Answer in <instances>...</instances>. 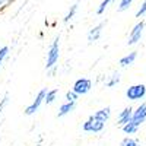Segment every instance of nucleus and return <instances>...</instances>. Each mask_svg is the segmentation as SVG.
<instances>
[{"label":"nucleus","instance_id":"f257e3e1","mask_svg":"<svg viewBox=\"0 0 146 146\" xmlns=\"http://www.w3.org/2000/svg\"><path fill=\"white\" fill-rule=\"evenodd\" d=\"M58 57H60V38L56 36L54 41L51 42L50 48H48V53H47V64L45 69L50 70L56 67V63L58 62Z\"/></svg>","mask_w":146,"mask_h":146},{"label":"nucleus","instance_id":"f03ea898","mask_svg":"<svg viewBox=\"0 0 146 146\" xmlns=\"http://www.w3.org/2000/svg\"><path fill=\"white\" fill-rule=\"evenodd\" d=\"M126 96L130 101H140L146 96V86L143 83L131 85V86H129L127 91H126Z\"/></svg>","mask_w":146,"mask_h":146},{"label":"nucleus","instance_id":"7ed1b4c3","mask_svg":"<svg viewBox=\"0 0 146 146\" xmlns=\"http://www.w3.org/2000/svg\"><path fill=\"white\" fill-rule=\"evenodd\" d=\"M92 89V80L88 78H80L73 83V92L78 95H86Z\"/></svg>","mask_w":146,"mask_h":146},{"label":"nucleus","instance_id":"20e7f679","mask_svg":"<svg viewBox=\"0 0 146 146\" xmlns=\"http://www.w3.org/2000/svg\"><path fill=\"white\" fill-rule=\"evenodd\" d=\"M45 94H47V89H41L38 94H36L35 100H34V101L25 108V114H27V115H32V114H35L36 111H38L40 107H41V104L44 102Z\"/></svg>","mask_w":146,"mask_h":146},{"label":"nucleus","instance_id":"39448f33","mask_svg":"<svg viewBox=\"0 0 146 146\" xmlns=\"http://www.w3.org/2000/svg\"><path fill=\"white\" fill-rule=\"evenodd\" d=\"M82 129H83V131H88V133H100V131L104 130V123L100 120H96L94 115H91L83 123Z\"/></svg>","mask_w":146,"mask_h":146},{"label":"nucleus","instance_id":"423d86ee","mask_svg":"<svg viewBox=\"0 0 146 146\" xmlns=\"http://www.w3.org/2000/svg\"><path fill=\"white\" fill-rule=\"evenodd\" d=\"M145 121H146V102L140 104L135 111H133V115H131V123L136 127H140Z\"/></svg>","mask_w":146,"mask_h":146},{"label":"nucleus","instance_id":"0eeeda50","mask_svg":"<svg viewBox=\"0 0 146 146\" xmlns=\"http://www.w3.org/2000/svg\"><path fill=\"white\" fill-rule=\"evenodd\" d=\"M143 29H145V22L140 21L139 23H136L135 27H133V29L130 31V35H129V41L127 44L129 45H133V44H136L140 41L142 38V35H143Z\"/></svg>","mask_w":146,"mask_h":146},{"label":"nucleus","instance_id":"6e6552de","mask_svg":"<svg viewBox=\"0 0 146 146\" xmlns=\"http://www.w3.org/2000/svg\"><path fill=\"white\" fill-rule=\"evenodd\" d=\"M131 115H133V108H131V107H126L123 111L118 114L117 126H118V127H124L129 121H131Z\"/></svg>","mask_w":146,"mask_h":146},{"label":"nucleus","instance_id":"1a4fd4ad","mask_svg":"<svg viewBox=\"0 0 146 146\" xmlns=\"http://www.w3.org/2000/svg\"><path fill=\"white\" fill-rule=\"evenodd\" d=\"M102 28H104V22L98 23L95 28H92V29L88 32V42H89V44H92V42H95V41L100 40L101 32H102Z\"/></svg>","mask_w":146,"mask_h":146},{"label":"nucleus","instance_id":"9d476101","mask_svg":"<svg viewBox=\"0 0 146 146\" xmlns=\"http://www.w3.org/2000/svg\"><path fill=\"white\" fill-rule=\"evenodd\" d=\"M94 117H95L96 120L102 121V123L105 124V121H108V120H110V117H111V108H110V107L101 108L100 111H96V113L94 114Z\"/></svg>","mask_w":146,"mask_h":146},{"label":"nucleus","instance_id":"9b49d317","mask_svg":"<svg viewBox=\"0 0 146 146\" xmlns=\"http://www.w3.org/2000/svg\"><path fill=\"white\" fill-rule=\"evenodd\" d=\"M75 108H76V102H64L63 105H60L58 113H57V117H58V118H60V117H64V115H67L69 113H72Z\"/></svg>","mask_w":146,"mask_h":146},{"label":"nucleus","instance_id":"f8f14e48","mask_svg":"<svg viewBox=\"0 0 146 146\" xmlns=\"http://www.w3.org/2000/svg\"><path fill=\"white\" fill-rule=\"evenodd\" d=\"M136 57H137V51H131V53H129L127 56L121 57L118 63H120V66H121V67H127V66H130V64L135 63Z\"/></svg>","mask_w":146,"mask_h":146},{"label":"nucleus","instance_id":"ddd939ff","mask_svg":"<svg viewBox=\"0 0 146 146\" xmlns=\"http://www.w3.org/2000/svg\"><path fill=\"white\" fill-rule=\"evenodd\" d=\"M57 94H58V89H50V91H47V94H45V98H44V102H45L47 105L53 104V102L56 101V96H57Z\"/></svg>","mask_w":146,"mask_h":146},{"label":"nucleus","instance_id":"4468645a","mask_svg":"<svg viewBox=\"0 0 146 146\" xmlns=\"http://www.w3.org/2000/svg\"><path fill=\"white\" fill-rule=\"evenodd\" d=\"M118 83H120V73L118 72H114L113 76L110 78V80L105 82V86L107 88H113V86H115V85H118Z\"/></svg>","mask_w":146,"mask_h":146},{"label":"nucleus","instance_id":"2eb2a0df","mask_svg":"<svg viewBox=\"0 0 146 146\" xmlns=\"http://www.w3.org/2000/svg\"><path fill=\"white\" fill-rule=\"evenodd\" d=\"M121 129H123V131L127 133V135H135V133L139 130V127H136L135 124L131 123V121H129V123H127L124 127H121Z\"/></svg>","mask_w":146,"mask_h":146},{"label":"nucleus","instance_id":"dca6fc26","mask_svg":"<svg viewBox=\"0 0 146 146\" xmlns=\"http://www.w3.org/2000/svg\"><path fill=\"white\" fill-rule=\"evenodd\" d=\"M79 98V95L75 94L73 91H67L66 92V102H76Z\"/></svg>","mask_w":146,"mask_h":146},{"label":"nucleus","instance_id":"f3484780","mask_svg":"<svg viewBox=\"0 0 146 146\" xmlns=\"http://www.w3.org/2000/svg\"><path fill=\"white\" fill-rule=\"evenodd\" d=\"M76 10H78V3H75L72 7H70V10L67 12V15L64 16V22H69L73 16H75V13H76Z\"/></svg>","mask_w":146,"mask_h":146},{"label":"nucleus","instance_id":"a211bd4d","mask_svg":"<svg viewBox=\"0 0 146 146\" xmlns=\"http://www.w3.org/2000/svg\"><path fill=\"white\" fill-rule=\"evenodd\" d=\"M120 146H137V142L131 137H124L120 142Z\"/></svg>","mask_w":146,"mask_h":146},{"label":"nucleus","instance_id":"6ab92c4d","mask_svg":"<svg viewBox=\"0 0 146 146\" xmlns=\"http://www.w3.org/2000/svg\"><path fill=\"white\" fill-rule=\"evenodd\" d=\"M9 54V47H2L0 48V67H2L3 62H5V58L7 57Z\"/></svg>","mask_w":146,"mask_h":146},{"label":"nucleus","instance_id":"aec40b11","mask_svg":"<svg viewBox=\"0 0 146 146\" xmlns=\"http://www.w3.org/2000/svg\"><path fill=\"white\" fill-rule=\"evenodd\" d=\"M111 2H114V0H104V2L100 5V7H98V10H96V13L98 15H101V13H104V10L108 7V5L111 3Z\"/></svg>","mask_w":146,"mask_h":146},{"label":"nucleus","instance_id":"412c9836","mask_svg":"<svg viewBox=\"0 0 146 146\" xmlns=\"http://www.w3.org/2000/svg\"><path fill=\"white\" fill-rule=\"evenodd\" d=\"M131 2H133V0H121V2H120V6H118V10H120V12L127 10L129 6L131 5Z\"/></svg>","mask_w":146,"mask_h":146},{"label":"nucleus","instance_id":"4be33fe9","mask_svg":"<svg viewBox=\"0 0 146 146\" xmlns=\"http://www.w3.org/2000/svg\"><path fill=\"white\" fill-rule=\"evenodd\" d=\"M7 102H9V95L6 94V95L3 96V98L0 100V114L3 113V110H5V107L7 105Z\"/></svg>","mask_w":146,"mask_h":146},{"label":"nucleus","instance_id":"5701e85b","mask_svg":"<svg viewBox=\"0 0 146 146\" xmlns=\"http://www.w3.org/2000/svg\"><path fill=\"white\" fill-rule=\"evenodd\" d=\"M145 13H146V0H145V2L142 3L140 9H139V10L136 12V16H137V18H140V16H143Z\"/></svg>","mask_w":146,"mask_h":146},{"label":"nucleus","instance_id":"b1692460","mask_svg":"<svg viewBox=\"0 0 146 146\" xmlns=\"http://www.w3.org/2000/svg\"><path fill=\"white\" fill-rule=\"evenodd\" d=\"M5 2H6V0H0V6H2V5H5Z\"/></svg>","mask_w":146,"mask_h":146}]
</instances>
